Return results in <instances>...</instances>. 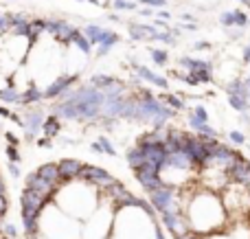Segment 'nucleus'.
Instances as JSON below:
<instances>
[{
    "label": "nucleus",
    "mask_w": 250,
    "mask_h": 239,
    "mask_svg": "<svg viewBox=\"0 0 250 239\" xmlns=\"http://www.w3.org/2000/svg\"><path fill=\"white\" fill-rule=\"evenodd\" d=\"M182 215H185V224L189 231L198 233V235H211L217 228L224 226L226 222V211L222 200L211 191H202L193 198L191 202L180 206Z\"/></svg>",
    "instance_id": "1"
},
{
    "label": "nucleus",
    "mask_w": 250,
    "mask_h": 239,
    "mask_svg": "<svg viewBox=\"0 0 250 239\" xmlns=\"http://www.w3.org/2000/svg\"><path fill=\"white\" fill-rule=\"evenodd\" d=\"M60 101H70L77 112V121H99L101 119V105H104L105 95L97 90L95 86H79V88H68L57 97Z\"/></svg>",
    "instance_id": "2"
},
{
    "label": "nucleus",
    "mask_w": 250,
    "mask_h": 239,
    "mask_svg": "<svg viewBox=\"0 0 250 239\" xmlns=\"http://www.w3.org/2000/svg\"><path fill=\"white\" fill-rule=\"evenodd\" d=\"M180 152H185L187 156L193 160V165L198 167V169L207 167L208 160H211V154H208V143H202L198 136L189 134V132H185V134H182Z\"/></svg>",
    "instance_id": "3"
},
{
    "label": "nucleus",
    "mask_w": 250,
    "mask_h": 239,
    "mask_svg": "<svg viewBox=\"0 0 250 239\" xmlns=\"http://www.w3.org/2000/svg\"><path fill=\"white\" fill-rule=\"evenodd\" d=\"M77 180H82L83 184H90L92 189H97V191L104 193L105 189H108L117 178H114V176L110 174V171H105L104 167H97V165H82Z\"/></svg>",
    "instance_id": "4"
},
{
    "label": "nucleus",
    "mask_w": 250,
    "mask_h": 239,
    "mask_svg": "<svg viewBox=\"0 0 250 239\" xmlns=\"http://www.w3.org/2000/svg\"><path fill=\"white\" fill-rule=\"evenodd\" d=\"M208 154H211V160H208V165L211 167H217V169H229L230 162L237 158L239 152H235L233 147H229L226 143H220V140L215 139V140L208 143Z\"/></svg>",
    "instance_id": "5"
},
{
    "label": "nucleus",
    "mask_w": 250,
    "mask_h": 239,
    "mask_svg": "<svg viewBox=\"0 0 250 239\" xmlns=\"http://www.w3.org/2000/svg\"><path fill=\"white\" fill-rule=\"evenodd\" d=\"M149 196V204L154 206V211L163 213V211H171V209H178V193L173 187H160L156 191L147 193Z\"/></svg>",
    "instance_id": "6"
},
{
    "label": "nucleus",
    "mask_w": 250,
    "mask_h": 239,
    "mask_svg": "<svg viewBox=\"0 0 250 239\" xmlns=\"http://www.w3.org/2000/svg\"><path fill=\"white\" fill-rule=\"evenodd\" d=\"M82 33L86 35V40L92 44V46H97V44H105V46L112 48L114 44L121 42V35L114 33V31H110V29H104V26H99V24H88Z\"/></svg>",
    "instance_id": "7"
},
{
    "label": "nucleus",
    "mask_w": 250,
    "mask_h": 239,
    "mask_svg": "<svg viewBox=\"0 0 250 239\" xmlns=\"http://www.w3.org/2000/svg\"><path fill=\"white\" fill-rule=\"evenodd\" d=\"M226 176H229L230 182H237L239 187H244L250 193V165H248V158H244L242 154H237L230 167L226 169Z\"/></svg>",
    "instance_id": "8"
},
{
    "label": "nucleus",
    "mask_w": 250,
    "mask_h": 239,
    "mask_svg": "<svg viewBox=\"0 0 250 239\" xmlns=\"http://www.w3.org/2000/svg\"><path fill=\"white\" fill-rule=\"evenodd\" d=\"M134 178H136V182L141 184L147 193H151V191H156V189L165 187L163 178H160V171L156 169V167L147 165V162L143 167H138V169H134Z\"/></svg>",
    "instance_id": "9"
},
{
    "label": "nucleus",
    "mask_w": 250,
    "mask_h": 239,
    "mask_svg": "<svg viewBox=\"0 0 250 239\" xmlns=\"http://www.w3.org/2000/svg\"><path fill=\"white\" fill-rule=\"evenodd\" d=\"M77 81H79V75L77 73H64V75H60L57 79H53V81L48 83L46 90H42L44 92V99H57L62 92H66L68 88H73Z\"/></svg>",
    "instance_id": "10"
},
{
    "label": "nucleus",
    "mask_w": 250,
    "mask_h": 239,
    "mask_svg": "<svg viewBox=\"0 0 250 239\" xmlns=\"http://www.w3.org/2000/svg\"><path fill=\"white\" fill-rule=\"evenodd\" d=\"M129 64H132L134 73L141 77V81H147V83H151V86H158V88H163V90L169 88V79L165 77V75H158V73H154V70H149L147 66L138 64L136 57H129Z\"/></svg>",
    "instance_id": "11"
},
{
    "label": "nucleus",
    "mask_w": 250,
    "mask_h": 239,
    "mask_svg": "<svg viewBox=\"0 0 250 239\" xmlns=\"http://www.w3.org/2000/svg\"><path fill=\"white\" fill-rule=\"evenodd\" d=\"M163 169H169V171H180V174H187V171H198V167L193 165V160H191L189 156H187L185 152H171L167 154V158H165V167ZM160 169V171H163Z\"/></svg>",
    "instance_id": "12"
},
{
    "label": "nucleus",
    "mask_w": 250,
    "mask_h": 239,
    "mask_svg": "<svg viewBox=\"0 0 250 239\" xmlns=\"http://www.w3.org/2000/svg\"><path fill=\"white\" fill-rule=\"evenodd\" d=\"M220 24L226 29H246L250 24V16L244 9H230L220 13Z\"/></svg>",
    "instance_id": "13"
},
{
    "label": "nucleus",
    "mask_w": 250,
    "mask_h": 239,
    "mask_svg": "<svg viewBox=\"0 0 250 239\" xmlns=\"http://www.w3.org/2000/svg\"><path fill=\"white\" fill-rule=\"evenodd\" d=\"M82 165H83V162L77 160V158H62V160L57 162L60 180H62V182H73V180H77Z\"/></svg>",
    "instance_id": "14"
},
{
    "label": "nucleus",
    "mask_w": 250,
    "mask_h": 239,
    "mask_svg": "<svg viewBox=\"0 0 250 239\" xmlns=\"http://www.w3.org/2000/svg\"><path fill=\"white\" fill-rule=\"evenodd\" d=\"M178 64L185 68V73H195V70H213V61L200 60V57H191V55H182L180 60H178Z\"/></svg>",
    "instance_id": "15"
},
{
    "label": "nucleus",
    "mask_w": 250,
    "mask_h": 239,
    "mask_svg": "<svg viewBox=\"0 0 250 239\" xmlns=\"http://www.w3.org/2000/svg\"><path fill=\"white\" fill-rule=\"evenodd\" d=\"M127 29H129V40H134V42H143V40L151 38V33L156 31V26L141 24V22H129Z\"/></svg>",
    "instance_id": "16"
},
{
    "label": "nucleus",
    "mask_w": 250,
    "mask_h": 239,
    "mask_svg": "<svg viewBox=\"0 0 250 239\" xmlns=\"http://www.w3.org/2000/svg\"><path fill=\"white\" fill-rule=\"evenodd\" d=\"M117 83H121V81H119V79H114L112 75L97 73V75H92V77H90V86H95L97 90H101V92L110 90V88H112V86H117Z\"/></svg>",
    "instance_id": "17"
},
{
    "label": "nucleus",
    "mask_w": 250,
    "mask_h": 239,
    "mask_svg": "<svg viewBox=\"0 0 250 239\" xmlns=\"http://www.w3.org/2000/svg\"><path fill=\"white\" fill-rule=\"evenodd\" d=\"M38 174L42 176L46 182L55 184V187H60L62 180H60V171H57V162H44L42 167L38 169Z\"/></svg>",
    "instance_id": "18"
},
{
    "label": "nucleus",
    "mask_w": 250,
    "mask_h": 239,
    "mask_svg": "<svg viewBox=\"0 0 250 239\" xmlns=\"http://www.w3.org/2000/svg\"><path fill=\"white\" fill-rule=\"evenodd\" d=\"M125 160H127V165L132 167V169H138V167L145 165V154H143V149L138 147V145H134V147H129L127 152H125Z\"/></svg>",
    "instance_id": "19"
},
{
    "label": "nucleus",
    "mask_w": 250,
    "mask_h": 239,
    "mask_svg": "<svg viewBox=\"0 0 250 239\" xmlns=\"http://www.w3.org/2000/svg\"><path fill=\"white\" fill-rule=\"evenodd\" d=\"M42 132H44V136H46V139H55V136H60V132H62V121L51 114L48 119H44Z\"/></svg>",
    "instance_id": "20"
},
{
    "label": "nucleus",
    "mask_w": 250,
    "mask_h": 239,
    "mask_svg": "<svg viewBox=\"0 0 250 239\" xmlns=\"http://www.w3.org/2000/svg\"><path fill=\"white\" fill-rule=\"evenodd\" d=\"M70 44H75V46L79 48V51L83 53V55H90L92 53V44L86 40V35L82 33V31L75 26V31H73V35H70Z\"/></svg>",
    "instance_id": "21"
},
{
    "label": "nucleus",
    "mask_w": 250,
    "mask_h": 239,
    "mask_svg": "<svg viewBox=\"0 0 250 239\" xmlns=\"http://www.w3.org/2000/svg\"><path fill=\"white\" fill-rule=\"evenodd\" d=\"M158 99L163 101L165 105H169L171 110H176V112H182V110H187V103H185V99H182L180 95H171V92H165V95H160Z\"/></svg>",
    "instance_id": "22"
},
{
    "label": "nucleus",
    "mask_w": 250,
    "mask_h": 239,
    "mask_svg": "<svg viewBox=\"0 0 250 239\" xmlns=\"http://www.w3.org/2000/svg\"><path fill=\"white\" fill-rule=\"evenodd\" d=\"M149 40L151 42H163V44H167V46H173V44L178 42V38L171 33V29H156Z\"/></svg>",
    "instance_id": "23"
},
{
    "label": "nucleus",
    "mask_w": 250,
    "mask_h": 239,
    "mask_svg": "<svg viewBox=\"0 0 250 239\" xmlns=\"http://www.w3.org/2000/svg\"><path fill=\"white\" fill-rule=\"evenodd\" d=\"M226 90V95H237V97H244V99H248L250 101V90L246 86H244V79H235L233 83H229V86L224 88Z\"/></svg>",
    "instance_id": "24"
},
{
    "label": "nucleus",
    "mask_w": 250,
    "mask_h": 239,
    "mask_svg": "<svg viewBox=\"0 0 250 239\" xmlns=\"http://www.w3.org/2000/svg\"><path fill=\"white\" fill-rule=\"evenodd\" d=\"M147 53H149V60L154 61L156 66H167V64H169V51H167V48H156V46H151Z\"/></svg>",
    "instance_id": "25"
},
{
    "label": "nucleus",
    "mask_w": 250,
    "mask_h": 239,
    "mask_svg": "<svg viewBox=\"0 0 250 239\" xmlns=\"http://www.w3.org/2000/svg\"><path fill=\"white\" fill-rule=\"evenodd\" d=\"M229 103H230V108L237 110L239 114H246V112H250V101H248V99H244V97L230 95V97H229Z\"/></svg>",
    "instance_id": "26"
},
{
    "label": "nucleus",
    "mask_w": 250,
    "mask_h": 239,
    "mask_svg": "<svg viewBox=\"0 0 250 239\" xmlns=\"http://www.w3.org/2000/svg\"><path fill=\"white\" fill-rule=\"evenodd\" d=\"M97 143L101 145V149H104L105 156H117V147H114V143H112V140H110L105 134H101L99 139H97Z\"/></svg>",
    "instance_id": "27"
},
{
    "label": "nucleus",
    "mask_w": 250,
    "mask_h": 239,
    "mask_svg": "<svg viewBox=\"0 0 250 239\" xmlns=\"http://www.w3.org/2000/svg\"><path fill=\"white\" fill-rule=\"evenodd\" d=\"M112 7L117 11H136V2L134 0H112Z\"/></svg>",
    "instance_id": "28"
},
{
    "label": "nucleus",
    "mask_w": 250,
    "mask_h": 239,
    "mask_svg": "<svg viewBox=\"0 0 250 239\" xmlns=\"http://www.w3.org/2000/svg\"><path fill=\"white\" fill-rule=\"evenodd\" d=\"M195 134H198V136H208V139H217V134H220V132H217L211 123H202V125L198 127V132H195Z\"/></svg>",
    "instance_id": "29"
},
{
    "label": "nucleus",
    "mask_w": 250,
    "mask_h": 239,
    "mask_svg": "<svg viewBox=\"0 0 250 239\" xmlns=\"http://www.w3.org/2000/svg\"><path fill=\"white\" fill-rule=\"evenodd\" d=\"M191 114H193L198 121L208 123V112H207V108H204V105H195V108H191Z\"/></svg>",
    "instance_id": "30"
},
{
    "label": "nucleus",
    "mask_w": 250,
    "mask_h": 239,
    "mask_svg": "<svg viewBox=\"0 0 250 239\" xmlns=\"http://www.w3.org/2000/svg\"><path fill=\"white\" fill-rule=\"evenodd\" d=\"M229 139H230V143H233V145H237V147H242V145H246V136H244L242 132H237V130L229 132Z\"/></svg>",
    "instance_id": "31"
},
{
    "label": "nucleus",
    "mask_w": 250,
    "mask_h": 239,
    "mask_svg": "<svg viewBox=\"0 0 250 239\" xmlns=\"http://www.w3.org/2000/svg\"><path fill=\"white\" fill-rule=\"evenodd\" d=\"M141 2L143 7H149V9H165L167 7V0H136Z\"/></svg>",
    "instance_id": "32"
},
{
    "label": "nucleus",
    "mask_w": 250,
    "mask_h": 239,
    "mask_svg": "<svg viewBox=\"0 0 250 239\" xmlns=\"http://www.w3.org/2000/svg\"><path fill=\"white\" fill-rule=\"evenodd\" d=\"M99 125L104 127L105 132H112V130H114V119H105V117H101V119H99Z\"/></svg>",
    "instance_id": "33"
},
{
    "label": "nucleus",
    "mask_w": 250,
    "mask_h": 239,
    "mask_svg": "<svg viewBox=\"0 0 250 239\" xmlns=\"http://www.w3.org/2000/svg\"><path fill=\"white\" fill-rule=\"evenodd\" d=\"M193 48L195 51H208V48H213V44L207 42V40H198V42L193 44Z\"/></svg>",
    "instance_id": "34"
},
{
    "label": "nucleus",
    "mask_w": 250,
    "mask_h": 239,
    "mask_svg": "<svg viewBox=\"0 0 250 239\" xmlns=\"http://www.w3.org/2000/svg\"><path fill=\"white\" fill-rule=\"evenodd\" d=\"M154 16H156V20H163V22H169V20H171V13H169L167 9H160V11L154 13Z\"/></svg>",
    "instance_id": "35"
},
{
    "label": "nucleus",
    "mask_w": 250,
    "mask_h": 239,
    "mask_svg": "<svg viewBox=\"0 0 250 239\" xmlns=\"http://www.w3.org/2000/svg\"><path fill=\"white\" fill-rule=\"evenodd\" d=\"M141 77H138V75L136 73H134L132 75V77H129V88H132V90H136V88H141Z\"/></svg>",
    "instance_id": "36"
},
{
    "label": "nucleus",
    "mask_w": 250,
    "mask_h": 239,
    "mask_svg": "<svg viewBox=\"0 0 250 239\" xmlns=\"http://www.w3.org/2000/svg\"><path fill=\"white\" fill-rule=\"evenodd\" d=\"M97 57H105L110 53V46H105V44H97Z\"/></svg>",
    "instance_id": "37"
},
{
    "label": "nucleus",
    "mask_w": 250,
    "mask_h": 239,
    "mask_svg": "<svg viewBox=\"0 0 250 239\" xmlns=\"http://www.w3.org/2000/svg\"><path fill=\"white\" fill-rule=\"evenodd\" d=\"M176 239H202L198 235V233H193V231H187V233H182V235H178Z\"/></svg>",
    "instance_id": "38"
},
{
    "label": "nucleus",
    "mask_w": 250,
    "mask_h": 239,
    "mask_svg": "<svg viewBox=\"0 0 250 239\" xmlns=\"http://www.w3.org/2000/svg\"><path fill=\"white\" fill-rule=\"evenodd\" d=\"M242 61H244V64H250V44H248V46H244V51H242Z\"/></svg>",
    "instance_id": "39"
},
{
    "label": "nucleus",
    "mask_w": 250,
    "mask_h": 239,
    "mask_svg": "<svg viewBox=\"0 0 250 239\" xmlns=\"http://www.w3.org/2000/svg\"><path fill=\"white\" fill-rule=\"evenodd\" d=\"M38 145H40V147H51L53 139H46V136H42V139H38Z\"/></svg>",
    "instance_id": "40"
},
{
    "label": "nucleus",
    "mask_w": 250,
    "mask_h": 239,
    "mask_svg": "<svg viewBox=\"0 0 250 239\" xmlns=\"http://www.w3.org/2000/svg\"><path fill=\"white\" fill-rule=\"evenodd\" d=\"M90 152H92V154H99V156H104V149H101V145L97 143V140H95V143H90Z\"/></svg>",
    "instance_id": "41"
},
{
    "label": "nucleus",
    "mask_w": 250,
    "mask_h": 239,
    "mask_svg": "<svg viewBox=\"0 0 250 239\" xmlns=\"http://www.w3.org/2000/svg\"><path fill=\"white\" fill-rule=\"evenodd\" d=\"M229 38L230 40H239V38H242V29H230L229 31Z\"/></svg>",
    "instance_id": "42"
},
{
    "label": "nucleus",
    "mask_w": 250,
    "mask_h": 239,
    "mask_svg": "<svg viewBox=\"0 0 250 239\" xmlns=\"http://www.w3.org/2000/svg\"><path fill=\"white\" fill-rule=\"evenodd\" d=\"M180 20L182 22H195V16H193V13H182Z\"/></svg>",
    "instance_id": "43"
},
{
    "label": "nucleus",
    "mask_w": 250,
    "mask_h": 239,
    "mask_svg": "<svg viewBox=\"0 0 250 239\" xmlns=\"http://www.w3.org/2000/svg\"><path fill=\"white\" fill-rule=\"evenodd\" d=\"M138 11H141V16H145V18L154 16V9H149V7H143V9H138Z\"/></svg>",
    "instance_id": "44"
},
{
    "label": "nucleus",
    "mask_w": 250,
    "mask_h": 239,
    "mask_svg": "<svg viewBox=\"0 0 250 239\" xmlns=\"http://www.w3.org/2000/svg\"><path fill=\"white\" fill-rule=\"evenodd\" d=\"M108 20H110V22H121V16H119V13H110Z\"/></svg>",
    "instance_id": "45"
},
{
    "label": "nucleus",
    "mask_w": 250,
    "mask_h": 239,
    "mask_svg": "<svg viewBox=\"0 0 250 239\" xmlns=\"http://www.w3.org/2000/svg\"><path fill=\"white\" fill-rule=\"evenodd\" d=\"M88 2H90V4H97V7H104V2H101V0H88Z\"/></svg>",
    "instance_id": "46"
},
{
    "label": "nucleus",
    "mask_w": 250,
    "mask_h": 239,
    "mask_svg": "<svg viewBox=\"0 0 250 239\" xmlns=\"http://www.w3.org/2000/svg\"><path fill=\"white\" fill-rule=\"evenodd\" d=\"M244 86H246V88H248V90H250V75H248V77H246V79H244Z\"/></svg>",
    "instance_id": "47"
},
{
    "label": "nucleus",
    "mask_w": 250,
    "mask_h": 239,
    "mask_svg": "<svg viewBox=\"0 0 250 239\" xmlns=\"http://www.w3.org/2000/svg\"><path fill=\"white\" fill-rule=\"evenodd\" d=\"M235 2H242V4H246V0H235Z\"/></svg>",
    "instance_id": "48"
},
{
    "label": "nucleus",
    "mask_w": 250,
    "mask_h": 239,
    "mask_svg": "<svg viewBox=\"0 0 250 239\" xmlns=\"http://www.w3.org/2000/svg\"><path fill=\"white\" fill-rule=\"evenodd\" d=\"M246 7H248V9H250V0H246Z\"/></svg>",
    "instance_id": "49"
},
{
    "label": "nucleus",
    "mask_w": 250,
    "mask_h": 239,
    "mask_svg": "<svg viewBox=\"0 0 250 239\" xmlns=\"http://www.w3.org/2000/svg\"><path fill=\"white\" fill-rule=\"evenodd\" d=\"M79 2H82V0H79Z\"/></svg>",
    "instance_id": "50"
},
{
    "label": "nucleus",
    "mask_w": 250,
    "mask_h": 239,
    "mask_svg": "<svg viewBox=\"0 0 250 239\" xmlns=\"http://www.w3.org/2000/svg\"><path fill=\"white\" fill-rule=\"evenodd\" d=\"M248 152H250V149H248Z\"/></svg>",
    "instance_id": "51"
}]
</instances>
